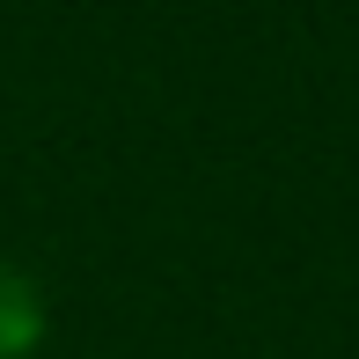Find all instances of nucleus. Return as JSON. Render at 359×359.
Wrapping results in <instances>:
<instances>
[{"label":"nucleus","instance_id":"f257e3e1","mask_svg":"<svg viewBox=\"0 0 359 359\" xmlns=\"http://www.w3.org/2000/svg\"><path fill=\"white\" fill-rule=\"evenodd\" d=\"M44 337V301L15 264H0V359H22Z\"/></svg>","mask_w":359,"mask_h":359}]
</instances>
